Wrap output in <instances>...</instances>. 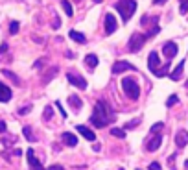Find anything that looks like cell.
Segmentation results:
<instances>
[{
    "instance_id": "5",
    "label": "cell",
    "mask_w": 188,
    "mask_h": 170,
    "mask_svg": "<svg viewBox=\"0 0 188 170\" xmlns=\"http://www.w3.org/2000/svg\"><path fill=\"white\" fill-rule=\"evenodd\" d=\"M66 80L74 85V87L81 89V91H83V89H87V80H85L83 76L76 74V72H68V74H66Z\"/></svg>"
},
{
    "instance_id": "44",
    "label": "cell",
    "mask_w": 188,
    "mask_h": 170,
    "mask_svg": "<svg viewBox=\"0 0 188 170\" xmlns=\"http://www.w3.org/2000/svg\"><path fill=\"white\" fill-rule=\"evenodd\" d=\"M186 89H188V82H186Z\"/></svg>"
},
{
    "instance_id": "9",
    "label": "cell",
    "mask_w": 188,
    "mask_h": 170,
    "mask_svg": "<svg viewBox=\"0 0 188 170\" xmlns=\"http://www.w3.org/2000/svg\"><path fill=\"white\" fill-rule=\"evenodd\" d=\"M161 144H162V135H153L149 141H147V144H146V148L147 152H157V150L161 148Z\"/></svg>"
},
{
    "instance_id": "37",
    "label": "cell",
    "mask_w": 188,
    "mask_h": 170,
    "mask_svg": "<svg viewBox=\"0 0 188 170\" xmlns=\"http://www.w3.org/2000/svg\"><path fill=\"white\" fill-rule=\"evenodd\" d=\"M7 52V42H2V46H0V54H6Z\"/></svg>"
},
{
    "instance_id": "13",
    "label": "cell",
    "mask_w": 188,
    "mask_h": 170,
    "mask_svg": "<svg viewBox=\"0 0 188 170\" xmlns=\"http://www.w3.org/2000/svg\"><path fill=\"white\" fill-rule=\"evenodd\" d=\"M159 65H161L159 54H157V52H151V54L147 56V68H149L151 72H155V70L159 68Z\"/></svg>"
},
{
    "instance_id": "2",
    "label": "cell",
    "mask_w": 188,
    "mask_h": 170,
    "mask_svg": "<svg viewBox=\"0 0 188 170\" xmlns=\"http://www.w3.org/2000/svg\"><path fill=\"white\" fill-rule=\"evenodd\" d=\"M114 8L118 9L122 21L127 22L131 19V15L137 11V0H118V2L114 4Z\"/></svg>"
},
{
    "instance_id": "18",
    "label": "cell",
    "mask_w": 188,
    "mask_h": 170,
    "mask_svg": "<svg viewBox=\"0 0 188 170\" xmlns=\"http://www.w3.org/2000/svg\"><path fill=\"white\" fill-rule=\"evenodd\" d=\"M68 37H70L72 41L80 42V44H85V42H87V37H85L81 32H76V30H70V32H68Z\"/></svg>"
},
{
    "instance_id": "32",
    "label": "cell",
    "mask_w": 188,
    "mask_h": 170,
    "mask_svg": "<svg viewBox=\"0 0 188 170\" xmlns=\"http://www.w3.org/2000/svg\"><path fill=\"white\" fill-rule=\"evenodd\" d=\"M138 124H140V118H137V120H131V122H127V124H125L124 129H133V128H137Z\"/></svg>"
},
{
    "instance_id": "29",
    "label": "cell",
    "mask_w": 188,
    "mask_h": 170,
    "mask_svg": "<svg viewBox=\"0 0 188 170\" xmlns=\"http://www.w3.org/2000/svg\"><path fill=\"white\" fill-rule=\"evenodd\" d=\"M162 128H164V124H162V122H157V124H153V126H151V129H149V133L157 135L159 131H162Z\"/></svg>"
},
{
    "instance_id": "15",
    "label": "cell",
    "mask_w": 188,
    "mask_h": 170,
    "mask_svg": "<svg viewBox=\"0 0 188 170\" xmlns=\"http://www.w3.org/2000/svg\"><path fill=\"white\" fill-rule=\"evenodd\" d=\"M11 100V89L7 87V85H4V83H0V102H9Z\"/></svg>"
},
{
    "instance_id": "38",
    "label": "cell",
    "mask_w": 188,
    "mask_h": 170,
    "mask_svg": "<svg viewBox=\"0 0 188 170\" xmlns=\"http://www.w3.org/2000/svg\"><path fill=\"white\" fill-rule=\"evenodd\" d=\"M6 129H7V126H6V122H4V120H0V133H4Z\"/></svg>"
},
{
    "instance_id": "34",
    "label": "cell",
    "mask_w": 188,
    "mask_h": 170,
    "mask_svg": "<svg viewBox=\"0 0 188 170\" xmlns=\"http://www.w3.org/2000/svg\"><path fill=\"white\" fill-rule=\"evenodd\" d=\"M55 107H57V109H59V113H61V115H63V118H66V111H65V109H63V106H61V102H59V100H57V102H55Z\"/></svg>"
},
{
    "instance_id": "23",
    "label": "cell",
    "mask_w": 188,
    "mask_h": 170,
    "mask_svg": "<svg viewBox=\"0 0 188 170\" xmlns=\"http://www.w3.org/2000/svg\"><path fill=\"white\" fill-rule=\"evenodd\" d=\"M61 8L65 9V13H66L68 17H72V15H74V9H72V4H70L68 0H61Z\"/></svg>"
},
{
    "instance_id": "40",
    "label": "cell",
    "mask_w": 188,
    "mask_h": 170,
    "mask_svg": "<svg viewBox=\"0 0 188 170\" xmlns=\"http://www.w3.org/2000/svg\"><path fill=\"white\" fill-rule=\"evenodd\" d=\"M48 170H65V168H63L61 165H54V167H50Z\"/></svg>"
},
{
    "instance_id": "30",
    "label": "cell",
    "mask_w": 188,
    "mask_h": 170,
    "mask_svg": "<svg viewBox=\"0 0 188 170\" xmlns=\"http://www.w3.org/2000/svg\"><path fill=\"white\" fill-rule=\"evenodd\" d=\"M19 28H21V24H19L17 21H13L11 24H9V33H11V35H15V33L19 32Z\"/></svg>"
},
{
    "instance_id": "24",
    "label": "cell",
    "mask_w": 188,
    "mask_h": 170,
    "mask_svg": "<svg viewBox=\"0 0 188 170\" xmlns=\"http://www.w3.org/2000/svg\"><path fill=\"white\" fill-rule=\"evenodd\" d=\"M157 21H159V17H147V15H144V17L140 19V24H142V26H147V24H153V26H155Z\"/></svg>"
},
{
    "instance_id": "25",
    "label": "cell",
    "mask_w": 188,
    "mask_h": 170,
    "mask_svg": "<svg viewBox=\"0 0 188 170\" xmlns=\"http://www.w3.org/2000/svg\"><path fill=\"white\" fill-rule=\"evenodd\" d=\"M168 70H170V63H166L164 67H162V68H157V70H155L153 74H155L157 78H164V76L168 74Z\"/></svg>"
},
{
    "instance_id": "21",
    "label": "cell",
    "mask_w": 188,
    "mask_h": 170,
    "mask_svg": "<svg viewBox=\"0 0 188 170\" xmlns=\"http://www.w3.org/2000/svg\"><path fill=\"white\" fill-rule=\"evenodd\" d=\"M2 74H4L6 78H9V80H11V82H13L15 85H21V80H19V76H17V74H13L11 70H2Z\"/></svg>"
},
{
    "instance_id": "11",
    "label": "cell",
    "mask_w": 188,
    "mask_h": 170,
    "mask_svg": "<svg viewBox=\"0 0 188 170\" xmlns=\"http://www.w3.org/2000/svg\"><path fill=\"white\" fill-rule=\"evenodd\" d=\"M114 30H116V19H114V15L107 13L105 15V33L107 35H113Z\"/></svg>"
},
{
    "instance_id": "16",
    "label": "cell",
    "mask_w": 188,
    "mask_h": 170,
    "mask_svg": "<svg viewBox=\"0 0 188 170\" xmlns=\"http://www.w3.org/2000/svg\"><path fill=\"white\" fill-rule=\"evenodd\" d=\"M183 68H185V61H181V63L177 65L171 72H170V80H173V82H177V80H181V76H183Z\"/></svg>"
},
{
    "instance_id": "45",
    "label": "cell",
    "mask_w": 188,
    "mask_h": 170,
    "mask_svg": "<svg viewBox=\"0 0 188 170\" xmlns=\"http://www.w3.org/2000/svg\"><path fill=\"white\" fill-rule=\"evenodd\" d=\"M118 170H124V168H118Z\"/></svg>"
},
{
    "instance_id": "26",
    "label": "cell",
    "mask_w": 188,
    "mask_h": 170,
    "mask_svg": "<svg viewBox=\"0 0 188 170\" xmlns=\"http://www.w3.org/2000/svg\"><path fill=\"white\" fill-rule=\"evenodd\" d=\"M111 135L113 137H118V139H125V129H122V128H113L111 129Z\"/></svg>"
},
{
    "instance_id": "4",
    "label": "cell",
    "mask_w": 188,
    "mask_h": 170,
    "mask_svg": "<svg viewBox=\"0 0 188 170\" xmlns=\"http://www.w3.org/2000/svg\"><path fill=\"white\" fill-rule=\"evenodd\" d=\"M147 41V37H146V33H133L131 35V39H129V44H127V50L129 52H138V50H142V46L146 44Z\"/></svg>"
},
{
    "instance_id": "14",
    "label": "cell",
    "mask_w": 188,
    "mask_h": 170,
    "mask_svg": "<svg viewBox=\"0 0 188 170\" xmlns=\"http://www.w3.org/2000/svg\"><path fill=\"white\" fill-rule=\"evenodd\" d=\"M61 141L66 144V146H78V137L74 135V133H70V131H65V133H61Z\"/></svg>"
},
{
    "instance_id": "41",
    "label": "cell",
    "mask_w": 188,
    "mask_h": 170,
    "mask_svg": "<svg viewBox=\"0 0 188 170\" xmlns=\"http://www.w3.org/2000/svg\"><path fill=\"white\" fill-rule=\"evenodd\" d=\"M185 168H186V170H188V161H186V163H185Z\"/></svg>"
},
{
    "instance_id": "12",
    "label": "cell",
    "mask_w": 188,
    "mask_h": 170,
    "mask_svg": "<svg viewBox=\"0 0 188 170\" xmlns=\"http://www.w3.org/2000/svg\"><path fill=\"white\" fill-rule=\"evenodd\" d=\"M175 144H177V148H185L188 144V131L186 129H179L175 133Z\"/></svg>"
},
{
    "instance_id": "8",
    "label": "cell",
    "mask_w": 188,
    "mask_h": 170,
    "mask_svg": "<svg viewBox=\"0 0 188 170\" xmlns=\"http://www.w3.org/2000/svg\"><path fill=\"white\" fill-rule=\"evenodd\" d=\"M177 50H179V48H177V44H175L173 41L164 42V46H162V54L166 56L168 59H173V58L177 56Z\"/></svg>"
},
{
    "instance_id": "20",
    "label": "cell",
    "mask_w": 188,
    "mask_h": 170,
    "mask_svg": "<svg viewBox=\"0 0 188 170\" xmlns=\"http://www.w3.org/2000/svg\"><path fill=\"white\" fill-rule=\"evenodd\" d=\"M57 70H59L57 67H52V68H50V70L46 72V76L42 78V82H44V83H48L50 80H54V78H55V74H57Z\"/></svg>"
},
{
    "instance_id": "7",
    "label": "cell",
    "mask_w": 188,
    "mask_h": 170,
    "mask_svg": "<svg viewBox=\"0 0 188 170\" xmlns=\"http://www.w3.org/2000/svg\"><path fill=\"white\" fill-rule=\"evenodd\" d=\"M111 70H113V74H122L125 70H137V68H135V65L127 63V61H116Z\"/></svg>"
},
{
    "instance_id": "6",
    "label": "cell",
    "mask_w": 188,
    "mask_h": 170,
    "mask_svg": "<svg viewBox=\"0 0 188 170\" xmlns=\"http://www.w3.org/2000/svg\"><path fill=\"white\" fill-rule=\"evenodd\" d=\"M26 157H28V165H30V168L31 170H44L41 165V161L35 157V152L31 148H28V152H26Z\"/></svg>"
},
{
    "instance_id": "10",
    "label": "cell",
    "mask_w": 188,
    "mask_h": 170,
    "mask_svg": "<svg viewBox=\"0 0 188 170\" xmlns=\"http://www.w3.org/2000/svg\"><path fill=\"white\" fill-rule=\"evenodd\" d=\"M76 131L78 133H81L87 141H90V142H94L96 141V133L90 129V128H87V126H83V124H80V126H76Z\"/></svg>"
},
{
    "instance_id": "27",
    "label": "cell",
    "mask_w": 188,
    "mask_h": 170,
    "mask_svg": "<svg viewBox=\"0 0 188 170\" xmlns=\"http://www.w3.org/2000/svg\"><path fill=\"white\" fill-rule=\"evenodd\" d=\"M52 117H54V109H52L50 106H46L44 107V111H42V118H44V120H50Z\"/></svg>"
},
{
    "instance_id": "17",
    "label": "cell",
    "mask_w": 188,
    "mask_h": 170,
    "mask_svg": "<svg viewBox=\"0 0 188 170\" xmlns=\"http://www.w3.org/2000/svg\"><path fill=\"white\" fill-rule=\"evenodd\" d=\"M68 104L72 109H76V111H80L81 107H83V102H81V98L78 96V94H70L68 96Z\"/></svg>"
},
{
    "instance_id": "43",
    "label": "cell",
    "mask_w": 188,
    "mask_h": 170,
    "mask_svg": "<svg viewBox=\"0 0 188 170\" xmlns=\"http://www.w3.org/2000/svg\"><path fill=\"white\" fill-rule=\"evenodd\" d=\"M74 2H81V0H74Z\"/></svg>"
},
{
    "instance_id": "22",
    "label": "cell",
    "mask_w": 188,
    "mask_h": 170,
    "mask_svg": "<svg viewBox=\"0 0 188 170\" xmlns=\"http://www.w3.org/2000/svg\"><path fill=\"white\" fill-rule=\"evenodd\" d=\"M22 133H24V137L30 141V142H35L37 139H35V135H33V131H31V128L30 126H24V129H22Z\"/></svg>"
},
{
    "instance_id": "36",
    "label": "cell",
    "mask_w": 188,
    "mask_h": 170,
    "mask_svg": "<svg viewBox=\"0 0 188 170\" xmlns=\"http://www.w3.org/2000/svg\"><path fill=\"white\" fill-rule=\"evenodd\" d=\"M149 170H161V165H159L157 161H153V163L149 165Z\"/></svg>"
},
{
    "instance_id": "31",
    "label": "cell",
    "mask_w": 188,
    "mask_h": 170,
    "mask_svg": "<svg viewBox=\"0 0 188 170\" xmlns=\"http://www.w3.org/2000/svg\"><path fill=\"white\" fill-rule=\"evenodd\" d=\"M159 32H161V28H159V26L155 24V26H153V28H151V30H149V32H147V33H146V37H147V39H149V37H153V35H157Z\"/></svg>"
},
{
    "instance_id": "42",
    "label": "cell",
    "mask_w": 188,
    "mask_h": 170,
    "mask_svg": "<svg viewBox=\"0 0 188 170\" xmlns=\"http://www.w3.org/2000/svg\"><path fill=\"white\" fill-rule=\"evenodd\" d=\"M94 2H96V4H100V2H104V0H94Z\"/></svg>"
},
{
    "instance_id": "28",
    "label": "cell",
    "mask_w": 188,
    "mask_h": 170,
    "mask_svg": "<svg viewBox=\"0 0 188 170\" xmlns=\"http://www.w3.org/2000/svg\"><path fill=\"white\" fill-rule=\"evenodd\" d=\"M175 104H179V96H177V94H171V96L166 100V106L168 107H173Z\"/></svg>"
},
{
    "instance_id": "33",
    "label": "cell",
    "mask_w": 188,
    "mask_h": 170,
    "mask_svg": "<svg viewBox=\"0 0 188 170\" xmlns=\"http://www.w3.org/2000/svg\"><path fill=\"white\" fill-rule=\"evenodd\" d=\"M179 11H181V15H186V13H188V0H183V2H181Z\"/></svg>"
},
{
    "instance_id": "3",
    "label": "cell",
    "mask_w": 188,
    "mask_h": 170,
    "mask_svg": "<svg viewBox=\"0 0 188 170\" xmlns=\"http://www.w3.org/2000/svg\"><path fill=\"white\" fill-rule=\"evenodd\" d=\"M122 89H124V92H125L127 98L138 100V96H140V87H138V83H137L131 76H127V78L122 80Z\"/></svg>"
},
{
    "instance_id": "47",
    "label": "cell",
    "mask_w": 188,
    "mask_h": 170,
    "mask_svg": "<svg viewBox=\"0 0 188 170\" xmlns=\"http://www.w3.org/2000/svg\"><path fill=\"white\" fill-rule=\"evenodd\" d=\"M181 2H183V0H181Z\"/></svg>"
},
{
    "instance_id": "39",
    "label": "cell",
    "mask_w": 188,
    "mask_h": 170,
    "mask_svg": "<svg viewBox=\"0 0 188 170\" xmlns=\"http://www.w3.org/2000/svg\"><path fill=\"white\" fill-rule=\"evenodd\" d=\"M168 0H153V4L155 6H162V4H166Z\"/></svg>"
},
{
    "instance_id": "19",
    "label": "cell",
    "mask_w": 188,
    "mask_h": 170,
    "mask_svg": "<svg viewBox=\"0 0 188 170\" xmlns=\"http://www.w3.org/2000/svg\"><path fill=\"white\" fill-rule=\"evenodd\" d=\"M85 65H87V68H96L98 67V56L96 54H87L85 56Z\"/></svg>"
},
{
    "instance_id": "35",
    "label": "cell",
    "mask_w": 188,
    "mask_h": 170,
    "mask_svg": "<svg viewBox=\"0 0 188 170\" xmlns=\"http://www.w3.org/2000/svg\"><path fill=\"white\" fill-rule=\"evenodd\" d=\"M30 111H31V106H24V107L19 109V115H26V113H30Z\"/></svg>"
},
{
    "instance_id": "1",
    "label": "cell",
    "mask_w": 188,
    "mask_h": 170,
    "mask_svg": "<svg viewBox=\"0 0 188 170\" xmlns=\"http://www.w3.org/2000/svg\"><path fill=\"white\" fill-rule=\"evenodd\" d=\"M114 120V113L111 111V107L105 102H96L94 106V113L90 115V124L94 128H105L107 124H111Z\"/></svg>"
},
{
    "instance_id": "46",
    "label": "cell",
    "mask_w": 188,
    "mask_h": 170,
    "mask_svg": "<svg viewBox=\"0 0 188 170\" xmlns=\"http://www.w3.org/2000/svg\"><path fill=\"white\" fill-rule=\"evenodd\" d=\"M137 170H140V168H137Z\"/></svg>"
}]
</instances>
